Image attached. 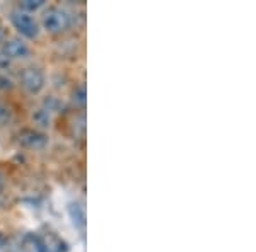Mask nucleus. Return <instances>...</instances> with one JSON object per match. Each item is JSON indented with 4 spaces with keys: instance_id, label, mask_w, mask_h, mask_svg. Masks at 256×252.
<instances>
[{
    "instance_id": "1",
    "label": "nucleus",
    "mask_w": 256,
    "mask_h": 252,
    "mask_svg": "<svg viewBox=\"0 0 256 252\" xmlns=\"http://www.w3.org/2000/svg\"><path fill=\"white\" fill-rule=\"evenodd\" d=\"M41 24L48 32H62L65 31L70 26V15L67 10L58 9V7H52L43 14V19H41Z\"/></svg>"
},
{
    "instance_id": "2",
    "label": "nucleus",
    "mask_w": 256,
    "mask_h": 252,
    "mask_svg": "<svg viewBox=\"0 0 256 252\" xmlns=\"http://www.w3.org/2000/svg\"><path fill=\"white\" fill-rule=\"evenodd\" d=\"M20 85L28 94H38L44 87V75L38 68H26L20 73Z\"/></svg>"
},
{
    "instance_id": "3",
    "label": "nucleus",
    "mask_w": 256,
    "mask_h": 252,
    "mask_svg": "<svg viewBox=\"0 0 256 252\" xmlns=\"http://www.w3.org/2000/svg\"><path fill=\"white\" fill-rule=\"evenodd\" d=\"M10 19L14 27L22 36H26V38H36L38 36V24L28 12H14Z\"/></svg>"
},
{
    "instance_id": "4",
    "label": "nucleus",
    "mask_w": 256,
    "mask_h": 252,
    "mask_svg": "<svg viewBox=\"0 0 256 252\" xmlns=\"http://www.w3.org/2000/svg\"><path fill=\"white\" fill-rule=\"evenodd\" d=\"M19 143L26 148H31V150H41V148L48 145V138L43 133H40V131L24 130L19 135Z\"/></svg>"
},
{
    "instance_id": "5",
    "label": "nucleus",
    "mask_w": 256,
    "mask_h": 252,
    "mask_svg": "<svg viewBox=\"0 0 256 252\" xmlns=\"http://www.w3.org/2000/svg\"><path fill=\"white\" fill-rule=\"evenodd\" d=\"M2 55L7 60H19V58H26L30 55V48L24 41L20 39H9L4 43L2 46Z\"/></svg>"
},
{
    "instance_id": "6",
    "label": "nucleus",
    "mask_w": 256,
    "mask_h": 252,
    "mask_svg": "<svg viewBox=\"0 0 256 252\" xmlns=\"http://www.w3.org/2000/svg\"><path fill=\"white\" fill-rule=\"evenodd\" d=\"M32 121H34L40 128H48L50 123H52L50 111L48 109H36L34 113H32Z\"/></svg>"
},
{
    "instance_id": "7",
    "label": "nucleus",
    "mask_w": 256,
    "mask_h": 252,
    "mask_svg": "<svg viewBox=\"0 0 256 252\" xmlns=\"http://www.w3.org/2000/svg\"><path fill=\"white\" fill-rule=\"evenodd\" d=\"M70 215H72L74 225L79 227V229H84L86 215H84V210H82L79 205H72V206H70Z\"/></svg>"
},
{
    "instance_id": "8",
    "label": "nucleus",
    "mask_w": 256,
    "mask_h": 252,
    "mask_svg": "<svg viewBox=\"0 0 256 252\" xmlns=\"http://www.w3.org/2000/svg\"><path fill=\"white\" fill-rule=\"evenodd\" d=\"M72 101L76 106H86V87L84 85H80V87H77L76 90H74Z\"/></svg>"
},
{
    "instance_id": "9",
    "label": "nucleus",
    "mask_w": 256,
    "mask_h": 252,
    "mask_svg": "<svg viewBox=\"0 0 256 252\" xmlns=\"http://www.w3.org/2000/svg\"><path fill=\"white\" fill-rule=\"evenodd\" d=\"M20 5H22L24 10H38L40 7L44 5V2L43 0H24Z\"/></svg>"
},
{
    "instance_id": "10",
    "label": "nucleus",
    "mask_w": 256,
    "mask_h": 252,
    "mask_svg": "<svg viewBox=\"0 0 256 252\" xmlns=\"http://www.w3.org/2000/svg\"><path fill=\"white\" fill-rule=\"evenodd\" d=\"M10 119V109L4 102H0V126L7 125Z\"/></svg>"
},
{
    "instance_id": "11",
    "label": "nucleus",
    "mask_w": 256,
    "mask_h": 252,
    "mask_svg": "<svg viewBox=\"0 0 256 252\" xmlns=\"http://www.w3.org/2000/svg\"><path fill=\"white\" fill-rule=\"evenodd\" d=\"M0 89H10V80L6 77H0Z\"/></svg>"
},
{
    "instance_id": "12",
    "label": "nucleus",
    "mask_w": 256,
    "mask_h": 252,
    "mask_svg": "<svg viewBox=\"0 0 256 252\" xmlns=\"http://www.w3.org/2000/svg\"><path fill=\"white\" fill-rule=\"evenodd\" d=\"M7 67H9V60H7L4 55H0V70H2V68H7Z\"/></svg>"
},
{
    "instance_id": "13",
    "label": "nucleus",
    "mask_w": 256,
    "mask_h": 252,
    "mask_svg": "<svg viewBox=\"0 0 256 252\" xmlns=\"http://www.w3.org/2000/svg\"><path fill=\"white\" fill-rule=\"evenodd\" d=\"M2 186H4V174L0 172V189H2Z\"/></svg>"
},
{
    "instance_id": "14",
    "label": "nucleus",
    "mask_w": 256,
    "mask_h": 252,
    "mask_svg": "<svg viewBox=\"0 0 256 252\" xmlns=\"http://www.w3.org/2000/svg\"><path fill=\"white\" fill-rule=\"evenodd\" d=\"M2 246H4V239H2V235H0V249H2Z\"/></svg>"
},
{
    "instance_id": "15",
    "label": "nucleus",
    "mask_w": 256,
    "mask_h": 252,
    "mask_svg": "<svg viewBox=\"0 0 256 252\" xmlns=\"http://www.w3.org/2000/svg\"><path fill=\"white\" fill-rule=\"evenodd\" d=\"M2 34H4V31H2V27H0V38H2Z\"/></svg>"
}]
</instances>
